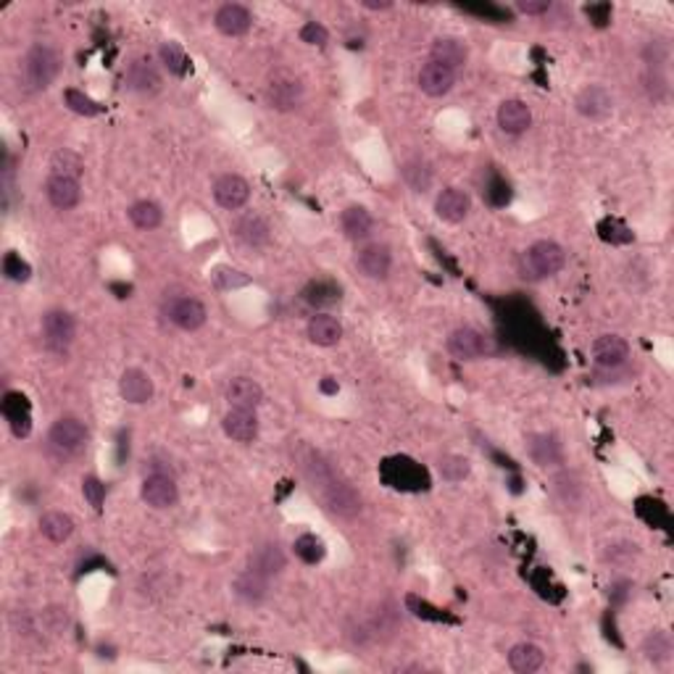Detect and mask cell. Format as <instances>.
Segmentation results:
<instances>
[{
    "label": "cell",
    "mask_w": 674,
    "mask_h": 674,
    "mask_svg": "<svg viewBox=\"0 0 674 674\" xmlns=\"http://www.w3.org/2000/svg\"><path fill=\"white\" fill-rule=\"evenodd\" d=\"M158 55H161V61H164V66L172 72V74H177V77H185L188 74V69H190V61H188V55H185V50L180 48L177 43H164L161 50H158Z\"/></svg>",
    "instance_id": "f35d334b"
},
{
    "label": "cell",
    "mask_w": 674,
    "mask_h": 674,
    "mask_svg": "<svg viewBox=\"0 0 674 674\" xmlns=\"http://www.w3.org/2000/svg\"><path fill=\"white\" fill-rule=\"evenodd\" d=\"M392 266V253L383 242H366L356 253V269L366 280H385Z\"/></svg>",
    "instance_id": "30bf717a"
},
{
    "label": "cell",
    "mask_w": 674,
    "mask_h": 674,
    "mask_svg": "<svg viewBox=\"0 0 674 674\" xmlns=\"http://www.w3.org/2000/svg\"><path fill=\"white\" fill-rule=\"evenodd\" d=\"M340 227H342V235L348 240L364 242L375 230V216L364 206H348L340 214Z\"/></svg>",
    "instance_id": "d4e9b609"
},
{
    "label": "cell",
    "mask_w": 674,
    "mask_h": 674,
    "mask_svg": "<svg viewBox=\"0 0 674 674\" xmlns=\"http://www.w3.org/2000/svg\"><path fill=\"white\" fill-rule=\"evenodd\" d=\"M448 350H451V356L461 358V361H475V358L487 356L493 350V345H490V337L482 335L480 330L459 327L448 337Z\"/></svg>",
    "instance_id": "52a82bcc"
},
{
    "label": "cell",
    "mask_w": 674,
    "mask_h": 674,
    "mask_svg": "<svg viewBox=\"0 0 674 674\" xmlns=\"http://www.w3.org/2000/svg\"><path fill=\"white\" fill-rule=\"evenodd\" d=\"M303 298L311 306H333V303L340 300V288L330 280H319V282H311L308 288L303 290Z\"/></svg>",
    "instance_id": "74e56055"
},
{
    "label": "cell",
    "mask_w": 674,
    "mask_h": 674,
    "mask_svg": "<svg viewBox=\"0 0 674 674\" xmlns=\"http://www.w3.org/2000/svg\"><path fill=\"white\" fill-rule=\"evenodd\" d=\"M498 127L506 135H525L532 127L530 105L519 97H509L498 105Z\"/></svg>",
    "instance_id": "5bb4252c"
},
{
    "label": "cell",
    "mask_w": 674,
    "mask_h": 674,
    "mask_svg": "<svg viewBox=\"0 0 674 674\" xmlns=\"http://www.w3.org/2000/svg\"><path fill=\"white\" fill-rule=\"evenodd\" d=\"M82 495H85V501H88L96 511H100V509H103V501H105V484L90 475V477L82 480Z\"/></svg>",
    "instance_id": "ee69618b"
},
{
    "label": "cell",
    "mask_w": 674,
    "mask_h": 674,
    "mask_svg": "<svg viewBox=\"0 0 674 674\" xmlns=\"http://www.w3.org/2000/svg\"><path fill=\"white\" fill-rule=\"evenodd\" d=\"M337 390H340V385L333 383V377H324V383H322V392H330V395H333V392H337Z\"/></svg>",
    "instance_id": "c3c4849f"
},
{
    "label": "cell",
    "mask_w": 674,
    "mask_h": 674,
    "mask_svg": "<svg viewBox=\"0 0 674 674\" xmlns=\"http://www.w3.org/2000/svg\"><path fill=\"white\" fill-rule=\"evenodd\" d=\"M292 551H295V556L303 561V564H319L324 556H327V545H324V540L322 537H316V535H311V532H306V535H300L295 543H292Z\"/></svg>",
    "instance_id": "836d02e7"
},
{
    "label": "cell",
    "mask_w": 674,
    "mask_h": 674,
    "mask_svg": "<svg viewBox=\"0 0 674 674\" xmlns=\"http://www.w3.org/2000/svg\"><path fill=\"white\" fill-rule=\"evenodd\" d=\"M467 58H469V48L459 38H437L433 48H430V61L442 63V66H448L453 72L467 66Z\"/></svg>",
    "instance_id": "4316f807"
},
{
    "label": "cell",
    "mask_w": 674,
    "mask_h": 674,
    "mask_svg": "<svg viewBox=\"0 0 674 674\" xmlns=\"http://www.w3.org/2000/svg\"><path fill=\"white\" fill-rule=\"evenodd\" d=\"M598 232H601L603 240L614 242V245H625V242L632 240V232L627 230L625 224H619L617 219H606V222L598 227Z\"/></svg>",
    "instance_id": "7bdbcfd3"
},
{
    "label": "cell",
    "mask_w": 674,
    "mask_h": 674,
    "mask_svg": "<svg viewBox=\"0 0 674 674\" xmlns=\"http://www.w3.org/2000/svg\"><path fill=\"white\" fill-rule=\"evenodd\" d=\"M3 274L11 280V282H27L32 277V266L13 250H8L3 256Z\"/></svg>",
    "instance_id": "ab89813d"
},
{
    "label": "cell",
    "mask_w": 674,
    "mask_h": 674,
    "mask_svg": "<svg viewBox=\"0 0 674 674\" xmlns=\"http://www.w3.org/2000/svg\"><path fill=\"white\" fill-rule=\"evenodd\" d=\"M214 24H216V29H219L222 35H227V38H242V35H248V29L253 27V16H250V11H248L245 5H240V3H224V5L216 11Z\"/></svg>",
    "instance_id": "ac0fdd59"
},
{
    "label": "cell",
    "mask_w": 674,
    "mask_h": 674,
    "mask_svg": "<svg viewBox=\"0 0 674 674\" xmlns=\"http://www.w3.org/2000/svg\"><path fill=\"white\" fill-rule=\"evenodd\" d=\"M303 100V82L290 74V72H277L272 74L269 85H266V103L274 111H292L298 108Z\"/></svg>",
    "instance_id": "277c9868"
},
{
    "label": "cell",
    "mask_w": 674,
    "mask_h": 674,
    "mask_svg": "<svg viewBox=\"0 0 674 674\" xmlns=\"http://www.w3.org/2000/svg\"><path fill=\"white\" fill-rule=\"evenodd\" d=\"M517 8L527 16H540V13H548L551 11V3L548 0H519Z\"/></svg>",
    "instance_id": "bcb514c9"
},
{
    "label": "cell",
    "mask_w": 674,
    "mask_h": 674,
    "mask_svg": "<svg viewBox=\"0 0 674 674\" xmlns=\"http://www.w3.org/2000/svg\"><path fill=\"white\" fill-rule=\"evenodd\" d=\"M48 442L53 451L63 453V456H72L77 451L85 448L88 442V427L77 419V417H61L48 433Z\"/></svg>",
    "instance_id": "5b68a950"
},
{
    "label": "cell",
    "mask_w": 674,
    "mask_h": 674,
    "mask_svg": "<svg viewBox=\"0 0 674 674\" xmlns=\"http://www.w3.org/2000/svg\"><path fill=\"white\" fill-rule=\"evenodd\" d=\"M124 82H127L130 90H135L140 96H156L161 90V85H164L161 72L147 58H138V61L130 63V69L124 74Z\"/></svg>",
    "instance_id": "2e32d148"
},
{
    "label": "cell",
    "mask_w": 674,
    "mask_h": 674,
    "mask_svg": "<svg viewBox=\"0 0 674 674\" xmlns=\"http://www.w3.org/2000/svg\"><path fill=\"white\" fill-rule=\"evenodd\" d=\"M3 414L8 419V427L13 437H29L32 433V414H29V403L21 392H5L3 400Z\"/></svg>",
    "instance_id": "44dd1931"
},
{
    "label": "cell",
    "mask_w": 674,
    "mask_h": 674,
    "mask_svg": "<svg viewBox=\"0 0 674 674\" xmlns=\"http://www.w3.org/2000/svg\"><path fill=\"white\" fill-rule=\"evenodd\" d=\"M227 400L232 409H253L256 411L264 400V387L250 377H235L227 385Z\"/></svg>",
    "instance_id": "83f0119b"
},
{
    "label": "cell",
    "mask_w": 674,
    "mask_h": 674,
    "mask_svg": "<svg viewBox=\"0 0 674 674\" xmlns=\"http://www.w3.org/2000/svg\"><path fill=\"white\" fill-rule=\"evenodd\" d=\"M140 498H143L150 509H156V511H166V509L177 506V501H180V490H177V482L172 480V475H164V472H150V475L143 480Z\"/></svg>",
    "instance_id": "8992f818"
},
{
    "label": "cell",
    "mask_w": 674,
    "mask_h": 674,
    "mask_svg": "<svg viewBox=\"0 0 674 674\" xmlns=\"http://www.w3.org/2000/svg\"><path fill=\"white\" fill-rule=\"evenodd\" d=\"M166 319L185 333H195L206 324L208 311L198 298H172L166 303Z\"/></svg>",
    "instance_id": "9c48e42d"
},
{
    "label": "cell",
    "mask_w": 674,
    "mask_h": 674,
    "mask_svg": "<svg viewBox=\"0 0 674 674\" xmlns=\"http://www.w3.org/2000/svg\"><path fill=\"white\" fill-rule=\"evenodd\" d=\"M119 392H122V398L127 403L143 406V403H147L153 398L156 387H153V380H150L147 372H143V369H127L122 375V380H119Z\"/></svg>",
    "instance_id": "7402d4cb"
},
{
    "label": "cell",
    "mask_w": 674,
    "mask_h": 674,
    "mask_svg": "<svg viewBox=\"0 0 674 674\" xmlns=\"http://www.w3.org/2000/svg\"><path fill=\"white\" fill-rule=\"evenodd\" d=\"M40 532L48 537L50 543H66L74 532V519L63 511H48L40 519Z\"/></svg>",
    "instance_id": "4dcf8cb0"
},
{
    "label": "cell",
    "mask_w": 674,
    "mask_h": 674,
    "mask_svg": "<svg viewBox=\"0 0 674 674\" xmlns=\"http://www.w3.org/2000/svg\"><path fill=\"white\" fill-rule=\"evenodd\" d=\"M232 232H235V238H238L242 245H248V248H264L266 242L272 240L269 222H266L261 214H256V211L238 216L235 224H232Z\"/></svg>",
    "instance_id": "e0dca14e"
},
{
    "label": "cell",
    "mask_w": 674,
    "mask_h": 674,
    "mask_svg": "<svg viewBox=\"0 0 674 674\" xmlns=\"http://www.w3.org/2000/svg\"><path fill=\"white\" fill-rule=\"evenodd\" d=\"M46 195L50 206L58 211H72L82 200V185L77 177H63V174H50L46 182Z\"/></svg>",
    "instance_id": "8fae6325"
},
{
    "label": "cell",
    "mask_w": 674,
    "mask_h": 674,
    "mask_svg": "<svg viewBox=\"0 0 674 674\" xmlns=\"http://www.w3.org/2000/svg\"><path fill=\"white\" fill-rule=\"evenodd\" d=\"M575 108L590 122H603L614 114V96L603 85H587L575 97Z\"/></svg>",
    "instance_id": "ba28073f"
},
{
    "label": "cell",
    "mask_w": 674,
    "mask_h": 674,
    "mask_svg": "<svg viewBox=\"0 0 674 674\" xmlns=\"http://www.w3.org/2000/svg\"><path fill=\"white\" fill-rule=\"evenodd\" d=\"M527 453L537 467H553L564 461L561 442L548 433H535L527 437Z\"/></svg>",
    "instance_id": "484cf974"
},
{
    "label": "cell",
    "mask_w": 674,
    "mask_h": 674,
    "mask_svg": "<svg viewBox=\"0 0 674 674\" xmlns=\"http://www.w3.org/2000/svg\"><path fill=\"white\" fill-rule=\"evenodd\" d=\"M214 200L227 208V211H240L242 206L250 200V185L242 180L240 174H222L214 182Z\"/></svg>",
    "instance_id": "7c38bea8"
},
{
    "label": "cell",
    "mask_w": 674,
    "mask_h": 674,
    "mask_svg": "<svg viewBox=\"0 0 674 674\" xmlns=\"http://www.w3.org/2000/svg\"><path fill=\"white\" fill-rule=\"evenodd\" d=\"M222 427L235 442H253L258 437V417L253 409H230L222 419Z\"/></svg>",
    "instance_id": "d6986e66"
},
{
    "label": "cell",
    "mask_w": 674,
    "mask_h": 674,
    "mask_svg": "<svg viewBox=\"0 0 674 674\" xmlns=\"http://www.w3.org/2000/svg\"><path fill=\"white\" fill-rule=\"evenodd\" d=\"M629 358V345L625 337L619 335H601L593 342V361L603 369L622 366Z\"/></svg>",
    "instance_id": "ffe728a7"
},
{
    "label": "cell",
    "mask_w": 674,
    "mask_h": 674,
    "mask_svg": "<svg viewBox=\"0 0 674 674\" xmlns=\"http://www.w3.org/2000/svg\"><path fill=\"white\" fill-rule=\"evenodd\" d=\"M61 72V55L50 46H32L24 55V82L29 90H48Z\"/></svg>",
    "instance_id": "7a4b0ae2"
},
{
    "label": "cell",
    "mask_w": 674,
    "mask_h": 674,
    "mask_svg": "<svg viewBox=\"0 0 674 674\" xmlns=\"http://www.w3.org/2000/svg\"><path fill=\"white\" fill-rule=\"evenodd\" d=\"M469 469H472V464L464 456H445L440 461V475H442V480L448 482H461L469 475Z\"/></svg>",
    "instance_id": "60d3db41"
},
{
    "label": "cell",
    "mask_w": 674,
    "mask_h": 674,
    "mask_svg": "<svg viewBox=\"0 0 674 674\" xmlns=\"http://www.w3.org/2000/svg\"><path fill=\"white\" fill-rule=\"evenodd\" d=\"M417 82H419V90H422L425 96L442 97L453 90V85H456V72L448 69V66H442V63L427 61V63H422Z\"/></svg>",
    "instance_id": "4fadbf2b"
},
{
    "label": "cell",
    "mask_w": 674,
    "mask_h": 674,
    "mask_svg": "<svg viewBox=\"0 0 674 674\" xmlns=\"http://www.w3.org/2000/svg\"><path fill=\"white\" fill-rule=\"evenodd\" d=\"M40 327H43L46 348L53 350V353H66L69 345L74 342V335H77V322L63 308H50V311H46Z\"/></svg>",
    "instance_id": "3957f363"
},
{
    "label": "cell",
    "mask_w": 674,
    "mask_h": 674,
    "mask_svg": "<svg viewBox=\"0 0 674 674\" xmlns=\"http://www.w3.org/2000/svg\"><path fill=\"white\" fill-rule=\"evenodd\" d=\"M232 590H235V595L240 598L242 603L258 606V603H264L266 595H269V577H264L261 572H256V569L248 567L245 572H240V575L235 577Z\"/></svg>",
    "instance_id": "603a6c76"
},
{
    "label": "cell",
    "mask_w": 674,
    "mask_h": 674,
    "mask_svg": "<svg viewBox=\"0 0 674 674\" xmlns=\"http://www.w3.org/2000/svg\"><path fill=\"white\" fill-rule=\"evenodd\" d=\"M306 333H308V340L314 345L333 348V345H337L342 340V324L337 322L335 316H330V314H316V316L308 319Z\"/></svg>",
    "instance_id": "f1b7e54d"
},
{
    "label": "cell",
    "mask_w": 674,
    "mask_h": 674,
    "mask_svg": "<svg viewBox=\"0 0 674 674\" xmlns=\"http://www.w3.org/2000/svg\"><path fill=\"white\" fill-rule=\"evenodd\" d=\"M545 664V653L535 643H519L509 651V667L519 674L537 672Z\"/></svg>",
    "instance_id": "f546056e"
},
{
    "label": "cell",
    "mask_w": 674,
    "mask_h": 674,
    "mask_svg": "<svg viewBox=\"0 0 674 674\" xmlns=\"http://www.w3.org/2000/svg\"><path fill=\"white\" fill-rule=\"evenodd\" d=\"M50 174H63V177H77L80 180V174H82V158L74 153V150H55L53 153V158H50Z\"/></svg>",
    "instance_id": "d590c367"
},
{
    "label": "cell",
    "mask_w": 674,
    "mask_h": 674,
    "mask_svg": "<svg viewBox=\"0 0 674 674\" xmlns=\"http://www.w3.org/2000/svg\"><path fill=\"white\" fill-rule=\"evenodd\" d=\"M672 637H670V632H664V629H656V632H651V635L643 640V656H645L648 661H653V664L670 661V659H672Z\"/></svg>",
    "instance_id": "d6a6232c"
},
{
    "label": "cell",
    "mask_w": 674,
    "mask_h": 674,
    "mask_svg": "<svg viewBox=\"0 0 674 674\" xmlns=\"http://www.w3.org/2000/svg\"><path fill=\"white\" fill-rule=\"evenodd\" d=\"M403 180H406V185H409L414 193H427L430 185H433V169H430L422 158L406 161V164H403Z\"/></svg>",
    "instance_id": "e575fe53"
},
{
    "label": "cell",
    "mask_w": 674,
    "mask_h": 674,
    "mask_svg": "<svg viewBox=\"0 0 674 674\" xmlns=\"http://www.w3.org/2000/svg\"><path fill=\"white\" fill-rule=\"evenodd\" d=\"M567 264V250L553 240H537L522 256V277L530 280H545L553 277L564 269Z\"/></svg>",
    "instance_id": "6da1fadb"
},
{
    "label": "cell",
    "mask_w": 674,
    "mask_h": 674,
    "mask_svg": "<svg viewBox=\"0 0 674 674\" xmlns=\"http://www.w3.org/2000/svg\"><path fill=\"white\" fill-rule=\"evenodd\" d=\"M214 285H216L219 290L245 288V285H250V277H248V274H242V272H238V269L222 266V269H216V272H214Z\"/></svg>",
    "instance_id": "b9f144b4"
},
{
    "label": "cell",
    "mask_w": 674,
    "mask_h": 674,
    "mask_svg": "<svg viewBox=\"0 0 674 674\" xmlns=\"http://www.w3.org/2000/svg\"><path fill=\"white\" fill-rule=\"evenodd\" d=\"M300 40L306 43V46H327V40H330V32L319 24V21H306L303 27H300Z\"/></svg>",
    "instance_id": "f6af8a7d"
},
{
    "label": "cell",
    "mask_w": 674,
    "mask_h": 674,
    "mask_svg": "<svg viewBox=\"0 0 674 674\" xmlns=\"http://www.w3.org/2000/svg\"><path fill=\"white\" fill-rule=\"evenodd\" d=\"M130 222H132L138 230L150 232V230L161 227V222H164V211H161V206H158V203H153V200H138V203H132V206H130Z\"/></svg>",
    "instance_id": "1f68e13d"
},
{
    "label": "cell",
    "mask_w": 674,
    "mask_h": 674,
    "mask_svg": "<svg viewBox=\"0 0 674 674\" xmlns=\"http://www.w3.org/2000/svg\"><path fill=\"white\" fill-rule=\"evenodd\" d=\"M285 567H288V556L277 543H264L261 548L250 553V569L261 572L264 577H277L285 572Z\"/></svg>",
    "instance_id": "cb8c5ba5"
},
{
    "label": "cell",
    "mask_w": 674,
    "mask_h": 674,
    "mask_svg": "<svg viewBox=\"0 0 674 674\" xmlns=\"http://www.w3.org/2000/svg\"><path fill=\"white\" fill-rule=\"evenodd\" d=\"M63 103H66L69 111H74L80 116H97V114H103V105L90 96H85L82 90H77V88L63 90Z\"/></svg>",
    "instance_id": "8d00e7d4"
},
{
    "label": "cell",
    "mask_w": 674,
    "mask_h": 674,
    "mask_svg": "<svg viewBox=\"0 0 674 674\" xmlns=\"http://www.w3.org/2000/svg\"><path fill=\"white\" fill-rule=\"evenodd\" d=\"M361 5H364L366 11H387V8H392L390 0H361Z\"/></svg>",
    "instance_id": "7dc6e473"
},
{
    "label": "cell",
    "mask_w": 674,
    "mask_h": 674,
    "mask_svg": "<svg viewBox=\"0 0 674 674\" xmlns=\"http://www.w3.org/2000/svg\"><path fill=\"white\" fill-rule=\"evenodd\" d=\"M472 211V198L459 190V188H445L434 200V214L437 219L448 222V224H459L469 216Z\"/></svg>",
    "instance_id": "9a60e30c"
}]
</instances>
